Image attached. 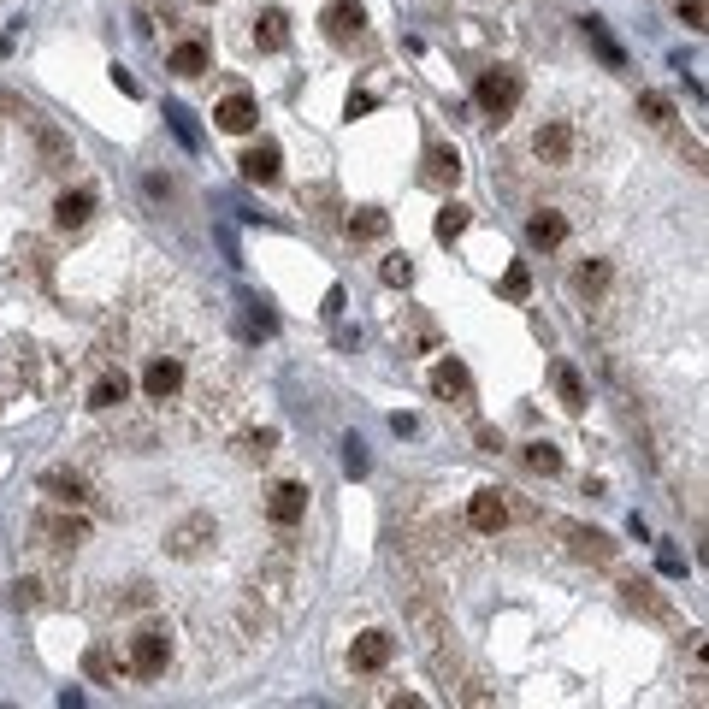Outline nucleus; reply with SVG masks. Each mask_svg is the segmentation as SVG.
<instances>
[{
	"label": "nucleus",
	"mask_w": 709,
	"mask_h": 709,
	"mask_svg": "<svg viewBox=\"0 0 709 709\" xmlns=\"http://www.w3.org/2000/svg\"><path fill=\"white\" fill-rule=\"evenodd\" d=\"M390 656H396V639L390 633H361L355 639V650H349V662H355V674H379V668H390Z\"/></svg>",
	"instance_id": "9b49d317"
},
{
	"label": "nucleus",
	"mask_w": 709,
	"mask_h": 709,
	"mask_svg": "<svg viewBox=\"0 0 709 709\" xmlns=\"http://www.w3.org/2000/svg\"><path fill=\"white\" fill-rule=\"evenodd\" d=\"M585 36H591V48H597V54H603V60L615 65V71H621V65H627V54H621V48H615V42H609V30H603V24H597V18H591V24H585Z\"/></svg>",
	"instance_id": "c756f323"
},
{
	"label": "nucleus",
	"mask_w": 709,
	"mask_h": 709,
	"mask_svg": "<svg viewBox=\"0 0 709 709\" xmlns=\"http://www.w3.org/2000/svg\"><path fill=\"white\" fill-rule=\"evenodd\" d=\"M432 231H438V243H455V237L467 231V207H461V201H450V207L432 219Z\"/></svg>",
	"instance_id": "bb28decb"
},
{
	"label": "nucleus",
	"mask_w": 709,
	"mask_h": 709,
	"mask_svg": "<svg viewBox=\"0 0 709 709\" xmlns=\"http://www.w3.org/2000/svg\"><path fill=\"white\" fill-rule=\"evenodd\" d=\"M343 473H349V479H361V473H367V444H361V438H349V444H343Z\"/></svg>",
	"instance_id": "72a5a7b5"
},
{
	"label": "nucleus",
	"mask_w": 709,
	"mask_h": 709,
	"mask_svg": "<svg viewBox=\"0 0 709 709\" xmlns=\"http://www.w3.org/2000/svg\"><path fill=\"white\" fill-rule=\"evenodd\" d=\"M278 166H284L278 142H255V148L243 154V178H249V184H278Z\"/></svg>",
	"instance_id": "6ab92c4d"
},
{
	"label": "nucleus",
	"mask_w": 709,
	"mask_h": 709,
	"mask_svg": "<svg viewBox=\"0 0 709 709\" xmlns=\"http://www.w3.org/2000/svg\"><path fill=\"white\" fill-rule=\"evenodd\" d=\"M621 597H627V609H639L650 621H668V603L656 597V585L650 580H621Z\"/></svg>",
	"instance_id": "aec40b11"
},
{
	"label": "nucleus",
	"mask_w": 709,
	"mask_h": 709,
	"mask_svg": "<svg viewBox=\"0 0 709 709\" xmlns=\"http://www.w3.org/2000/svg\"><path fill=\"white\" fill-rule=\"evenodd\" d=\"M320 24H325V36H331V42H355V36L367 30V12H361V0H331Z\"/></svg>",
	"instance_id": "f8f14e48"
},
{
	"label": "nucleus",
	"mask_w": 709,
	"mask_h": 709,
	"mask_svg": "<svg viewBox=\"0 0 709 709\" xmlns=\"http://www.w3.org/2000/svg\"><path fill=\"white\" fill-rule=\"evenodd\" d=\"M556 532L568 538V550H574L580 562H615V544H609L603 532H591V526H574V520H556Z\"/></svg>",
	"instance_id": "9d476101"
},
{
	"label": "nucleus",
	"mask_w": 709,
	"mask_h": 709,
	"mask_svg": "<svg viewBox=\"0 0 709 709\" xmlns=\"http://www.w3.org/2000/svg\"><path fill=\"white\" fill-rule=\"evenodd\" d=\"M532 154H538V166H568L574 160V130L562 125V119H550V125H538V136H532Z\"/></svg>",
	"instance_id": "423d86ee"
},
{
	"label": "nucleus",
	"mask_w": 709,
	"mask_h": 709,
	"mask_svg": "<svg viewBox=\"0 0 709 709\" xmlns=\"http://www.w3.org/2000/svg\"><path fill=\"white\" fill-rule=\"evenodd\" d=\"M550 379H556V396H562V408H574V414H580V408H585V379H580V373H574L568 361H556V367H550Z\"/></svg>",
	"instance_id": "b1692460"
},
{
	"label": "nucleus",
	"mask_w": 709,
	"mask_h": 709,
	"mask_svg": "<svg viewBox=\"0 0 709 709\" xmlns=\"http://www.w3.org/2000/svg\"><path fill=\"white\" fill-rule=\"evenodd\" d=\"M255 48H260V54L290 48V12H284V6H266V12L255 18Z\"/></svg>",
	"instance_id": "dca6fc26"
},
{
	"label": "nucleus",
	"mask_w": 709,
	"mask_h": 709,
	"mask_svg": "<svg viewBox=\"0 0 709 709\" xmlns=\"http://www.w3.org/2000/svg\"><path fill=\"white\" fill-rule=\"evenodd\" d=\"M526 290H532V272L515 260V266L503 272V296H509V302H526Z\"/></svg>",
	"instance_id": "473e14b6"
},
{
	"label": "nucleus",
	"mask_w": 709,
	"mask_h": 709,
	"mask_svg": "<svg viewBox=\"0 0 709 709\" xmlns=\"http://www.w3.org/2000/svg\"><path fill=\"white\" fill-rule=\"evenodd\" d=\"M385 284H390V290H408V284H414V260H408V255H390L385 260Z\"/></svg>",
	"instance_id": "2f4dec72"
},
{
	"label": "nucleus",
	"mask_w": 709,
	"mask_h": 709,
	"mask_svg": "<svg viewBox=\"0 0 709 709\" xmlns=\"http://www.w3.org/2000/svg\"><path fill=\"white\" fill-rule=\"evenodd\" d=\"M255 119H260V113H255V101H249L243 89H231V95L213 107V125L231 130V136H249V130H255Z\"/></svg>",
	"instance_id": "4468645a"
},
{
	"label": "nucleus",
	"mask_w": 709,
	"mask_h": 709,
	"mask_svg": "<svg viewBox=\"0 0 709 709\" xmlns=\"http://www.w3.org/2000/svg\"><path fill=\"white\" fill-rule=\"evenodd\" d=\"M89 213H95V190H65L60 201H54V225H60V231H83Z\"/></svg>",
	"instance_id": "a211bd4d"
},
{
	"label": "nucleus",
	"mask_w": 709,
	"mask_h": 709,
	"mask_svg": "<svg viewBox=\"0 0 709 709\" xmlns=\"http://www.w3.org/2000/svg\"><path fill=\"white\" fill-rule=\"evenodd\" d=\"M213 544H219L213 515H184L178 526H166V556H172V562H195V556H207Z\"/></svg>",
	"instance_id": "f03ea898"
},
{
	"label": "nucleus",
	"mask_w": 709,
	"mask_h": 709,
	"mask_svg": "<svg viewBox=\"0 0 709 709\" xmlns=\"http://www.w3.org/2000/svg\"><path fill=\"white\" fill-rule=\"evenodd\" d=\"M432 390H438L444 402H473V379H467V367H461L455 355L432 367Z\"/></svg>",
	"instance_id": "f3484780"
},
{
	"label": "nucleus",
	"mask_w": 709,
	"mask_h": 709,
	"mask_svg": "<svg viewBox=\"0 0 709 709\" xmlns=\"http://www.w3.org/2000/svg\"><path fill=\"white\" fill-rule=\"evenodd\" d=\"M526 243H532V249H544V255H550V249H562V243H568V219H562L556 207L532 213V219H526Z\"/></svg>",
	"instance_id": "2eb2a0df"
},
{
	"label": "nucleus",
	"mask_w": 709,
	"mask_h": 709,
	"mask_svg": "<svg viewBox=\"0 0 709 709\" xmlns=\"http://www.w3.org/2000/svg\"><path fill=\"white\" fill-rule=\"evenodd\" d=\"M266 515H272V526H302V515H308V485H296V479H284V485H272V497H266Z\"/></svg>",
	"instance_id": "0eeeda50"
},
{
	"label": "nucleus",
	"mask_w": 709,
	"mask_h": 709,
	"mask_svg": "<svg viewBox=\"0 0 709 709\" xmlns=\"http://www.w3.org/2000/svg\"><path fill=\"white\" fill-rule=\"evenodd\" d=\"M24 125H30V136H36V154H42L48 172H71V166H77V148H71L65 130H54L42 113H24Z\"/></svg>",
	"instance_id": "20e7f679"
},
{
	"label": "nucleus",
	"mask_w": 709,
	"mask_h": 709,
	"mask_svg": "<svg viewBox=\"0 0 709 709\" xmlns=\"http://www.w3.org/2000/svg\"><path fill=\"white\" fill-rule=\"evenodd\" d=\"M467 526L473 532H503L509 526V491H479L467 503Z\"/></svg>",
	"instance_id": "ddd939ff"
},
{
	"label": "nucleus",
	"mask_w": 709,
	"mask_h": 709,
	"mask_svg": "<svg viewBox=\"0 0 709 709\" xmlns=\"http://www.w3.org/2000/svg\"><path fill=\"white\" fill-rule=\"evenodd\" d=\"M83 668H89L95 680H113V656H107V650H89V656H83Z\"/></svg>",
	"instance_id": "c9c22d12"
},
{
	"label": "nucleus",
	"mask_w": 709,
	"mask_h": 709,
	"mask_svg": "<svg viewBox=\"0 0 709 709\" xmlns=\"http://www.w3.org/2000/svg\"><path fill=\"white\" fill-rule=\"evenodd\" d=\"M36 538H42V544H54V550H77V544H89V520L42 509V515H36Z\"/></svg>",
	"instance_id": "39448f33"
},
{
	"label": "nucleus",
	"mask_w": 709,
	"mask_h": 709,
	"mask_svg": "<svg viewBox=\"0 0 709 709\" xmlns=\"http://www.w3.org/2000/svg\"><path fill=\"white\" fill-rule=\"evenodd\" d=\"M142 390H148V402H172L184 390V361L178 355H154L148 373H142Z\"/></svg>",
	"instance_id": "6e6552de"
},
{
	"label": "nucleus",
	"mask_w": 709,
	"mask_h": 709,
	"mask_svg": "<svg viewBox=\"0 0 709 709\" xmlns=\"http://www.w3.org/2000/svg\"><path fill=\"white\" fill-rule=\"evenodd\" d=\"M343 231H349L355 243H379V237L390 231V213H379V207H361V213H349V219H343Z\"/></svg>",
	"instance_id": "4be33fe9"
},
{
	"label": "nucleus",
	"mask_w": 709,
	"mask_h": 709,
	"mask_svg": "<svg viewBox=\"0 0 709 709\" xmlns=\"http://www.w3.org/2000/svg\"><path fill=\"white\" fill-rule=\"evenodd\" d=\"M473 101H479V113L485 119H515L520 107V71H509V65H497V71H485L479 83H473Z\"/></svg>",
	"instance_id": "f257e3e1"
},
{
	"label": "nucleus",
	"mask_w": 709,
	"mask_h": 709,
	"mask_svg": "<svg viewBox=\"0 0 709 709\" xmlns=\"http://www.w3.org/2000/svg\"><path fill=\"white\" fill-rule=\"evenodd\" d=\"M12 603H18V609H36V603H42V585H36V580H18V585H12Z\"/></svg>",
	"instance_id": "f704fd0d"
},
{
	"label": "nucleus",
	"mask_w": 709,
	"mask_h": 709,
	"mask_svg": "<svg viewBox=\"0 0 709 709\" xmlns=\"http://www.w3.org/2000/svg\"><path fill=\"white\" fill-rule=\"evenodd\" d=\"M639 113H645V119H650L656 130H668V125H674V101H668V95H639Z\"/></svg>",
	"instance_id": "c85d7f7f"
},
{
	"label": "nucleus",
	"mask_w": 709,
	"mask_h": 709,
	"mask_svg": "<svg viewBox=\"0 0 709 709\" xmlns=\"http://www.w3.org/2000/svg\"><path fill=\"white\" fill-rule=\"evenodd\" d=\"M125 396H130V379H125V373H101V379H95V390H89V408L113 414V408H125Z\"/></svg>",
	"instance_id": "412c9836"
},
{
	"label": "nucleus",
	"mask_w": 709,
	"mask_h": 709,
	"mask_svg": "<svg viewBox=\"0 0 709 709\" xmlns=\"http://www.w3.org/2000/svg\"><path fill=\"white\" fill-rule=\"evenodd\" d=\"M42 497H54L65 509H83V503H89V479H83L77 467H48V473H42Z\"/></svg>",
	"instance_id": "1a4fd4ad"
},
{
	"label": "nucleus",
	"mask_w": 709,
	"mask_h": 709,
	"mask_svg": "<svg viewBox=\"0 0 709 709\" xmlns=\"http://www.w3.org/2000/svg\"><path fill=\"white\" fill-rule=\"evenodd\" d=\"M355 113H373V95H367V89H355V95H349V119H355Z\"/></svg>",
	"instance_id": "4c0bfd02"
},
{
	"label": "nucleus",
	"mask_w": 709,
	"mask_h": 709,
	"mask_svg": "<svg viewBox=\"0 0 709 709\" xmlns=\"http://www.w3.org/2000/svg\"><path fill=\"white\" fill-rule=\"evenodd\" d=\"M166 662H172V639H166L160 627H142V633L130 639V674H136V680H160Z\"/></svg>",
	"instance_id": "7ed1b4c3"
},
{
	"label": "nucleus",
	"mask_w": 709,
	"mask_h": 709,
	"mask_svg": "<svg viewBox=\"0 0 709 709\" xmlns=\"http://www.w3.org/2000/svg\"><path fill=\"white\" fill-rule=\"evenodd\" d=\"M172 71L178 77H201L207 71V42H178L172 48Z\"/></svg>",
	"instance_id": "393cba45"
},
{
	"label": "nucleus",
	"mask_w": 709,
	"mask_h": 709,
	"mask_svg": "<svg viewBox=\"0 0 709 709\" xmlns=\"http://www.w3.org/2000/svg\"><path fill=\"white\" fill-rule=\"evenodd\" d=\"M237 450H243V461H266L278 450V432H249V438H237Z\"/></svg>",
	"instance_id": "7c9ffc66"
},
{
	"label": "nucleus",
	"mask_w": 709,
	"mask_h": 709,
	"mask_svg": "<svg viewBox=\"0 0 709 709\" xmlns=\"http://www.w3.org/2000/svg\"><path fill=\"white\" fill-rule=\"evenodd\" d=\"M704 0H680V18H686V24H692V30H704Z\"/></svg>",
	"instance_id": "e433bc0d"
},
{
	"label": "nucleus",
	"mask_w": 709,
	"mask_h": 709,
	"mask_svg": "<svg viewBox=\"0 0 709 709\" xmlns=\"http://www.w3.org/2000/svg\"><path fill=\"white\" fill-rule=\"evenodd\" d=\"M426 178H432V184H455V178H461V154H455L450 142H432V148H426Z\"/></svg>",
	"instance_id": "5701e85b"
},
{
	"label": "nucleus",
	"mask_w": 709,
	"mask_h": 709,
	"mask_svg": "<svg viewBox=\"0 0 709 709\" xmlns=\"http://www.w3.org/2000/svg\"><path fill=\"white\" fill-rule=\"evenodd\" d=\"M603 284H609V260H585L580 272H574V290H580V296H597Z\"/></svg>",
	"instance_id": "cd10ccee"
},
{
	"label": "nucleus",
	"mask_w": 709,
	"mask_h": 709,
	"mask_svg": "<svg viewBox=\"0 0 709 709\" xmlns=\"http://www.w3.org/2000/svg\"><path fill=\"white\" fill-rule=\"evenodd\" d=\"M526 467L544 473V479H556V473H562V450H556V444H526Z\"/></svg>",
	"instance_id": "a878e982"
}]
</instances>
